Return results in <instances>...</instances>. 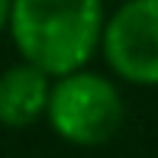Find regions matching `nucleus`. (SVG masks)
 <instances>
[{
  "label": "nucleus",
  "instance_id": "3",
  "mask_svg": "<svg viewBox=\"0 0 158 158\" xmlns=\"http://www.w3.org/2000/svg\"><path fill=\"white\" fill-rule=\"evenodd\" d=\"M100 52L116 77L158 87V0H126L106 16Z\"/></svg>",
  "mask_w": 158,
  "mask_h": 158
},
{
  "label": "nucleus",
  "instance_id": "2",
  "mask_svg": "<svg viewBox=\"0 0 158 158\" xmlns=\"http://www.w3.org/2000/svg\"><path fill=\"white\" fill-rule=\"evenodd\" d=\"M123 116V94L110 77L87 68L52 77L45 119L58 132V139L84 148L103 145L119 132Z\"/></svg>",
  "mask_w": 158,
  "mask_h": 158
},
{
  "label": "nucleus",
  "instance_id": "1",
  "mask_svg": "<svg viewBox=\"0 0 158 158\" xmlns=\"http://www.w3.org/2000/svg\"><path fill=\"white\" fill-rule=\"evenodd\" d=\"M103 23V0H13L6 32L23 61L61 77L94 58Z\"/></svg>",
  "mask_w": 158,
  "mask_h": 158
},
{
  "label": "nucleus",
  "instance_id": "5",
  "mask_svg": "<svg viewBox=\"0 0 158 158\" xmlns=\"http://www.w3.org/2000/svg\"><path fill=\"white\" fill-rule=\"evenodd\" d=\"M10 6H13V0H0V32L10 26Z\"/></svg>",
  "mask_w": 158,
  "mask_h": 158
},
{
  "label": "nucleus",
  "instance_id": "4",
  "mask_svg": "<svg viewBox=\"0 0 158 158\" xmlns=\"http://www.w3.org/2000/svg\"><path fill=\"white\" fill-rule=\"evenodd\" d=\"M52 74L35 68L29 61H19L0 74V126L26 129L45 116Z\"/></svg>",
  "mask_w": 158,
  "mask_h": 158
}]
</instances>
